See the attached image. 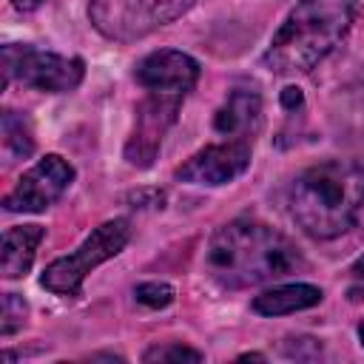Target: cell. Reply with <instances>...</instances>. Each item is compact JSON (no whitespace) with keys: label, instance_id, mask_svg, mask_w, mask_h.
Wrapping results in <instances>:
<instances>
[{"label":"cell","instance_id":"5b68a950","mask_svg":"<svg viewBox=\"0 0 364 364\" xmlns=\"http://www.w3.org/2000/svg\"><path fill=\"white\" fill-rule=\"evenodd\" d=\"M131 239V225L128 219H108L102 222L74 253L54 259L43 276L40 284L57 296H80L82 290V279L102 262L114 259Z\"/></svg>","mask_w":364,"mask_h":364},{"label":"cell","instance_id":"ac0fdd59","mask_svg":"<svg viewBox=\"0 0 364 364\" xmlns=\"http://www.w3.org/2000/svg\"><path fill=\"white\" fill-rule=\"evenodd\" d=\"M282 102H284V108H293V105H299V102H301V94H299V88H284V94H282Z\"/></svg>","mask_w":364,"mask_h":364},{"label":"cell","instance_id":"44dd1931","mask_svg":"<svg viewBox=\"0 0 364 364\" xmlns=\"http://www.w3.org/2000/svg\"><path fill=\"white\" fill-rule=\"evenodd\" d=\"M358 267H364V262H361V264H358Z\"/></svg>","mask_w":364,"mask_h":364},{"label":"cell","instance_id":"8992f818","mask_svg":"<svg viewBox=\"0 0 364 364\" xmlns=\"http://www.w3.org/2000/svg\"><path fill=\"white\" fill-rule=\"evenodd\" d=\"M0 57H3V85L17 80L37 91L63 94V91H74L85 74V63L80 57L40 51L34 46L9 43V46H3Z\"/></svg>","mask_w":364,"mask_h":364},{"label":"cell","instance_id":"4fadbf2b","mask_svg":"<svg viewBox=\"0 0 364 364\" xmlns=\"http://www.w3.org/2000/svg\"><path fill=\"white\" fill-rule=\"evenodd\" d=\"M318 301H321V287L316 284H282L259 293L253 299V310L259 316H284V313L307 310Z\"/></svg>","mask_w":364,"mask_h":364},{"label":"cell","instance_id":"277c9868","mask_svg":"<svg viewBox=\"0 0 364 364\" xmlns=\"http://www.w3.org/2000/svg\"><path fill=\"white\" fill-rule=\"evenodd\" d=\"M196 0H91V26L117 43L148 37L151 31L182 17Z\"/></svg>","mask_w":364,"mask_h":364},{"label":"cell","instance_id":"9a60e30c","mask_svg":"<svg viewBox=\"0 0 364 364\" xmlns=\"http://www.w3.org/2000/svg\"><path fill=\"white\" fill-rule=\"evenodd\" d=\"M26 313H28V304L23 301V296L17 293H6L3 296V321H0V333L3 336H11L23 327L26 321Z\"/></svg>","mask_w":364,"mask_h":364},{"label":"cell","instance_id":"ba28073f","mask_svg":"<svg viewBox=\"0 0 364 364\" xmlns=\"http://www.w3.org/2000/svg\"><path fill=\"white\" fill-rule=\"evenodd\" d=\"M182 100L185 97H179V94H156V91H151V97L139 102L131 139L125 142V159L134 168H148L156 159L168 128L176 122V111H179Z\"/></svg>","mask_w":364,"mask_h":364},{"label":"cell","instance_id":"ffe728a7","mask_svg":"<svg viewBox=\"0 0 364 364\" xmlns=\"http://www.w3.org/2000/svg\"><path fill=\"white\" fill-rule=\"evenodd\" d=\"M358 338H361V344H364V321L358 324Z\"/></svg>","mask_w":364,"mask_h":364},{"label":"cell","instance_id":"6da1fadb","mask_svg":"<svg viewBox=\"0 0 364 364\" xmlns=\"http://www.w3.org/2000/svg\"><path fill=\"white\" fill-rule=\"evenodd\" d=\"M205 264L222 287L236 290L290 276L304 267V259L276 228L256 219H233L210 236Z\"/></svg>","mask_w":364,"mask_h":364},{"label":"cell","instance_id":"3957f363","mask_svg":"<svg viewBox=\"0 0 364 364\" xmlns=\"http://www.w3.org/2000/svg\"><path fill=\"white\" fill-rule=\"evenodd\" d=\"M358 0H299L273 34L264 65L273 74L313 71L350 31Z\"/></svg>","mask_w":364,"mask_h":364},{"label":"cell","instance_id":"7c38bea8","mask_svg":"<svg viewBox=\"0 0 364 364\" xmlns=\"http://www.w3.org/2000/svg\"><path fill=\"white\" fill-rule=\"evenodd\" d=\"M43 236L46 230L40 225H20L3 233V259H0L3 279H20L31 270V262Z\"/></svg>","mask_w":364,"mask_h":364},{"label":"cell","instance_id":"2e32d148","mask_svg":"<svg viewBox=\"0 0 364 364\" xmlns=\"http://www.w3.org/2000/svg\"><path fill=\"white\" fill-rule=\"evenodd\" d=\"M134 296L145 307H168L173 301V287L165 282H142L134 287Z\"/></svg>","mask_w":364,"mask_h":364},{"label":"cell","instance_id":"9c48e42d","mask_svg":"<svg viewBox=\"0 0 364 364\" xmlns=\"http://www.w3.org/2000/svg\"><path fill=\"white\" fill-rule=\"evenodd\" d=\"M250 165V142L245 139H225L219 145H208L196 151L185 165L176 168V179L193 182V185H228L236 176H242Z\"/></svg>","mask_w":364,"mask_h":364},{"label":"cell","instance_id":"d6986e66","mask_svg":"<svg viewBox=\"0 0 364 364\" xmlns=\"http://www.w3.org/2000/svg\"><path fill=\"white\" fill-rule=\"evenodd\" d=\"M43 0H14V6L17 9H23V11H31V9H37Z\"/></svg>","mask_w":364,"mask_h":364},{"label":"cell","instance_id":"52a82bcc","mask_svg":"<svg viewBox=\"0 0 364 364\" xmlns=\"http://www.w3.org/2000/svg\"><path fill=\"white\" fill-rule=\"evenodd\" d=\"M71 179L74 168L63 156L48 154L17 179V185L3 199V208L11 213H40L68 191Z\"/></svg>","mask_w":364,"mask_h":364},{"label":"cell","instance_id":"e0dca14e","mask_svg":"<svg viewBox=\"0 0 364 364\" xmlns=\"http://www.w3.org/2000/svg\"><path fill=\"white\" fill-rule=\"evenodd\" d=\"M142 358L145 361H202V353L185 344H159V347H151Z\"/></svg>","mask_w":364,"mask_h":364},{"label":"cell","instance_id":"8fae6325","mask_svg":"<svg viewBox=\"0 0 364 364\" xmlns=\"http://www.w3.org/2000/svg\"><path fill=\"white\" fill-rule=\"evenodd\" d=\"M259 128H262V97L253 88H233L213 114V131L222 134L225 139L253 142Z\"/></svg>","mask_w":364,"mask_h":364},{"label":"cell","instance_id":"7a4b0ae2","mask_svg":"<svg viewBox=\"0 0 364 364\" xmlns=\"http://www.w3.org/2000/svg\"><path fill=\"white\" fill-rule=\"evenodd\" d=\"M287 208L307 236H341L364 210V165L330 159L301 171L290 185Z\"/></svg>","mask_w":364,"mask_h":364},{"label":"cell","instance_id":"5bb4252c","mask_svg":"<svg viewBox=\"0 0 364 364\" xmlns=\"http://www.w3.org/2000/svg\"><path fill=\"white\" fill-rule=\"evenodd\" d=\"M3 148L11 156H23V159L34 154V136H31L28 119L9 108L3 111Z\"/></svg>","mask_w":364,"mask_h":364},{"label":"cell","instance_id":"30bf717a","mask_svg":"<svg viewBox=\"0 0 364 364\" xmlns=\"http://www.w3.org/2000/svg\"><path fill=\"white\" fill-rule=\"evenodd\" d=\"M134 77L148 91L185 97L188 91H193L199 80V63L182 51L162 48V51H151L148 57H142L134 68Z\"/></svg>","mask_w":364,"mask_h":364}]
</instances>
